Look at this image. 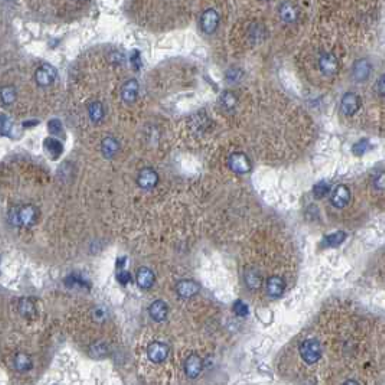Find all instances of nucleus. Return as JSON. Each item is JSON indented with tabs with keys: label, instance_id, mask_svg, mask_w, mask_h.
Masks as SVG:
<instances>
[{
	"label": "nucleus",
	"instance_id": "f257e3e1",
	"mask_svg": "<svg viewBox=\"0 0 385 385\" xmlns=\"http://www.w3.org/2000/svg\"><path fill=\"white\" fill-rule=\"evenodd\" d=\"M300 355L306 364H316L322 358V345L316 339H308L300 345Z\"/></svg>",
	"mask_w": 385,
	"mask_h": 385
},
{
	"label": "nucleus",
	"instance_id": "f03ea898",
	"mask_svg": "<svg viewBox=\"0 0 385 385\" xmlns=\"http://www.w3.org/2000/svg\"><path fill=\"white\" fill-rule=\"evenodd\" d=\"M38 220V212L34 206L28 205L20 208L19 211L10 212V222L14 225H22V226H32L35 225Z\"/></svg>",
	"mask_w": 385,
	"mask_h": 385
},
{
	"label": "nucleus",
	"instance_id": "7ed1b4c3",
	"mask_svg": "<svg viewBox=\"0 0 385 385\" xmlns=\"http://www.w3.org/2000/svg\"><path fill=\"white\" fill-rule=\"evenodd\" d=\"M360 108V96H356L355 92H346L342 100H340V110L344 112V116H354L356 114Z\"/></svg>",
	"mask_w": 385,
	"mask_h": 385
},
{
	"label": "nucleus",
	"instance_id": "20e7f679",
	"mask_svg": "<svg viewBox=\"0 0 385 385\" xmlns=\"http://www.w3.org/2000/svg\"><path fill=\"white\" fill-rule=\"evenodd\" d=\"M230 168L238 174H246L251 170V162L244 153H232L230 158Z\"/></svg>",
	"mask_w": 385,
	"mask_h": 385
},
{
	"label": "nucleus",
	"instance_id": "39448f33",
	"mask_svg": "<svg viewBox=\"0 0 385 385\" xmlns=\"http://www.w3.org/2000/svg\"><path fill=\"white\" fill-rule=\"evenodd\" d=\"M319 68L326 76H334L338 72V68H339L338 58L332 52H324L319 58Z\"/></svg>",
	"mask_w": 385,
	"mask_h": 385
},
{
	"label": "nucleus",
	"instance_id": "423d86ee",
	"mask_svg": "<svg viewBox=\"0 0 385 385\" xmlns=\"http://www.w3.org/2000/svg\"><path fill=\"white\" fill-rule=\"evenodd\" d=\"M56 70L52 65H42L35 74L36 82L40 87H50L56 81Z\"/></svg>",
	"mask_w": 385,
	"mask_h": 385
},
{
	"label": "nucleus",
	"instance_id": "0eeeda50",
	"mask_svg": "<svg viewBox=\"0 0 385 385\" xmlns=\"http://www.w3.org/2000/svg\"><path fill=\"white\" fill-rule=\"evenodd\" d=\"M371 72H372V65L368 60H358L352 66V76L358 82H365L366 80H370Z\"/></svg>",
	"mask_w": 385,
	"mask_h": 385
},
{
	"label": "nucleus",
	"instance_id": "6e6552de",
	"mask_svg": "<svg viewBox=\"0 0 385 385\" xmlns=\"http://www.w3.org/2000/svg\"><path fill=\"white\" fill-rule=\"evenodd\" d=\"M158 182H159V176H158V174H156L153 169H150V168L142 169L140 174H138V178H137L138 186L142 188V189H146V190L153 189V188L158 185Z\"/></svg>",
	"mask_w": 385,
	"mask_h": 385
},
{
	"label": "nucleus",
	"instance_id": "1a4fd4ad",
	"mask_svg": "<svg viewBox=\"0 0 385 385\" xmlns=\"http://www.w3.org/2000/svg\"><path fill=\"white\" fill-rule=\"evenodd\" d=\"M330 202H332V205L335 208H339V210L348 206L349 202H350V190H349V188L345 186V185H339L332 192Z\"/></svg>",
	"mask_w": 385,
	"mask_h": 385
},
{
	"label": "nucleus",
	"instance_id": "9d476101",
	"mask_svg": "<svg viewBox=\"0 0 385 385\" xmlns=\"http://www.w3.org/2000/svg\"><path fill=\"white\" fill-rule=\"evenodd\" d=\"M148 356L153 364H160L169 356V348L162 342H152L148 349Z\"/></svg>",
	"mask_w": 385,
	"mask_h": 385
},
{
	"label": "nucleus",
	"instance_id": "9b49d317",
	"mask_svg": "<svg viewBox=\"0 0 385 385\" xmlns=\"http://www.w3.org/2000/svg\"><path fill=\"white\" fill-rule=\"evenodd\" d=\"M218 24H220V16L218 13L215 12L214 9H208L205 12L202 13V18H200V26H202V30L205 34H214L218 28Z\"/></svg>",
	"mask_w": 385,
	"mask_h": 385
},
{
	"label": "nucleus",
	"instance_id": "f8f14e48",
	"mask_svg": "<svg viewBox=\"0 0 385 385\" xmlns=\"http://www.w3.org/2000/svg\"><path fill=\"white\" fill-rule=\"evenodd\" d=\"M204 371V360H200L198 355H190L185 360V372L190 380H196L199 375Z\"/></svg>",
	"mask_w": 385,
	"mask_h": 385
},
{
	"label": "nucleus",
	"instance_id": "ddd939ff",
	"mask_svg": "<svg viewBox=\"0 0 385 385\" xmlns=\"http://www.w3.org/2000/svg\"><path fill=\"white\" fill-rule=\"evenodd\" d=\"M266 290H267V294L270 298H280L284 293V290H286V282L282 277H278V276H273V277H270L267 280Z\"/></svg>",
	"mask_w": 385,
	"mask_h": 385
},
{
	"label": "nucleus",
	"instance_id": "4468645a",
	"mask_svg": "<svg viewBox=\"0 0 385 385\" xmlns=\"http://www.w3.org/2000/svg\"><path fill=\"white\" fill-rule=\"evenodd\" d=\"M122 98L127 104H133L137 100V96H138V82L136 80H130L123 84L122 87Z\"/></svg>",
	"mask_w": 385,
	"mask_h": 385
},
{
	"label": "nucleus",
	"instance_id": "2eb2a0df",
	"mask_svg": "<svg viewBox=\"0 0 385 385\" xmlns=\"http://www.w3.org/2000/svg\"><path fill=\"white\" fill-rule=\"evenodd\" d=\"M176 292L182 298H190L198 293L199 286L192 280H182L180 283H178Z\"/></svg>",
	"mask_w": 385,
	"mask_h": 385
},
{
	"label": "nucleus",
	"instance_id": "dca6fc26",
	"mask_svg": "<svg viewBox=\"0 0 385 385\" xmlns=\"http://www.w3.org/2000/svg\"><path fill=\"white\" fill-rule=\"evenodd\" d=\"M168 304L163 300H156L154 303H152V306L149 308V313L153 320L156 322H163L168 318Z\"/></svg>",
	"mask_w": 385,
	"mask_h": 385
},
{
	"label": "nucleus",
	"instance_id": "f3484780",
	"mask_svg": "<svg viewBox=\"0 0 385 385\" xmlns=\"http://www.w3.org/2000/svg\"><path fill=\"white\" fill-rule=\"evenodd\" d=\"M136 278L138 287H142L143 290H149L150 287L154 284V273L148 267L138 268Z\"/></svg>",
	"mask_w": 385,
	"mask_h": 385
},
{
	"label": "nucleus",
	"instance_id": "a211bd4d",
	"mask_svg": "<svg viewBox=\"0 0 385 385\" xmlns=\"http://www.w3.org/2000/svg\"><path fill=\"white\" fill-rule=\"evenodd\" d=\"M280 16L286 24H292L294 20H298V8L292 3H283L280 8Z\"/></svg>",
	"mask_w": 385,
	"mask_h": 385
},
{
	"label": "nucleus",
	"instance_id": "6ab92c4d",
	"mask_svg": "<svg viewBox=\"0 0 385 385\" xmlns=\"http://www.w3.org/2000/svg\"><path fill=\"white\" fill-rule=\"evenodd\" d=\"M101 148H102V153H104V156H106L107 159L114 158V156L117 154L118 149H120L118 142H117L114 137H107V138H104Z\"/></svg>",
	"mask_w": 385,
	"mask_h": 385
},
{
	"label": "nucleus",
	"instance_id": "aec40b11",
	"mask_svg": "<svg viewBox=\"0 0 385 385\" xmlns=\"http://www.w3.org/2000/svg\"><path fill=\"white\" fill-rule=\"evenodd\" d=\"M13 364H14V368H16L19 372L30 371V370H32V366H34L30 356H29V355H26V354H18V355L14 356Z\"/></svg>",
	"mask_w": 385,
	"mask_h": 385
},
{
	"label": "nucleus",
	"instance_id": "412c9836",
	"mask_svg": "<svg viewBox=\"0 0 385 385\" xmlns=\"http://www.w3.org/2000/svg\"><path fill=\"white\" fill-rule=\"evenodd\" d=\"M345 240H346V232L345 231H338V232H334V234L326 236L323 240V246L324 247H338L342 242H345Z\"/></svg>",
	"mask_w": 385,
	"mask_h": 385
},
{
	"label": "nucleus",
	"instance_id": "4be33fe9",
	"mask_svg": "<svg viewBox=\"0 0 385 385\" xmlns=\"http://www.w3.org/2000/svg\"><path fill=\"white\" fill-rule=\"evenodd\" d=\"M44 146H45V150L50 153L52 158H58V156H61V153H62V144H61V142H58L56 138H46L45 142H44Z\"/></svg>",
	"mask_w": 385,
	"mask_h": 385
},
{
	"label": "nucleus",
	"instance_id": "5701e85b",
	"mask_svg": "<svg viewBox=\"0 0 385 385\" xmlns=\"http://www.w3.org/2000/svg\"><path fill=\"white\" fill-rule=\"evenodd\" d=\"M88 114H90V118L94 122V123H100L102 118H104V108H102V104L98 102V101H94L88 106Z\"/></svg>",
	"mask_w": 385,
	"mask_h": 385
},
{
	"label": "nucleus",
	"instance_id": "b1692460",
	"mask_svg": "<svg viewBox=\"0 0 385 385\" xmlns=\"http://www.w3.org/2000/svg\"><path fill=\"white\" fill-rule=\"evenodd\" d=\"M19 312L26 316V318H30V316H34L35 313H36V306H35V303L32 302V300H29V298H24V300H20V303H19Z\"/></svg>",
	"mask_w": 385,
	"mask_h": 385
},
{
	"label": "nucleus",
	"instance_id": "393cba45",
	"mask_svg": "<svg viewBox=\"0 0 385 385\" xmlns=\"http://www.w3.org/2000/svg\"><path fill=\"white\" fill-rule=\"evenodd\" d=\"M91 355L96 360H102L108 355V348L104 342H97L91 346Z\"/></svg>",
	"mask_w": 385,
	"mask_h": 385
},
{
	"label": "nucleus",
	"instance_id": "a878e982",
	"mask_svg": "<svg viewBox=\"0 0 385 385\" xmlns=\"http://www.w3.org/2000/svg\"><path fill=\"white\" fill-rule=\"evenodd\" d=\"M246 283H247V286L251 288V290H254V288H258L261 286V276L257 272H254V270H251L248 273L246 274Z\"/></svg>",
	"mask_w": 385,
	"mask_h": 385
},
{
	"label": "nucleus",
	"instance_id": "bb28decb",
	"mask_svg": "<svg viewBox=\"0 0 385 385\" xmlns=\"http://www.w3.org/2000/svg\"><path fill=\"white\" fill-rule=\"evenodd\" d=\"M221 104H222V107H225L226 110H232L236 106V94L231 92V91H225L224 94L221 96Z\"/></svg>",
	"mask_w": 385,
	"mask_h": 385
},
{
	"label": "nucleus",
	"instance_id": "cd10ccee",
	"mask_svg": "<svg viewBox=\"0 0 385 385\" xmlns=\"http://www.w3.org/2000/svg\"><path fill=\"white\" fill-rule=\"evenodd\" d=\"M371 149V142L368 140V138H362V140H360L358 143H355L354 144V148H352V150H354V154H356V156H362V154H365L368 150Z\"/></svg>",
	"mask_w": 385,
	"mask_h": 385
},
{
	"label": "nucleus",
	"instance_id": "c85d7f7f",
	"mask_svg": "<svg viewBox=\"0 0 385 385\" xmlns=\"http://www.w3.org/2000/svg\"><path fill=\"white\" fill-rule=\"evenodd\" d=\"M329 192H330V185L328 182H319L313 188V195L318 199L324 198Z\"/></svg>",
	"mask_w": 385,
	"mask_h": 385
},
{
	"label": "nucleus",
	"instance_id": "c756f323",
	"mask_svg": "<svg viewBox=\"0 0 385 385\" xmlns=\"http://www.w3.org/2000/svg\"><path fill=\"white\" fill-rule=\"evenodd\" d=\"M16 98V90L13 87H3L2 88V101L4 106L12 104Z\"/></svg>",
	"mask_w": 385,
	"mask_h": 385
},
{
	"label": "nucleus",
	"instance_id": "7c9ffc66",
	"mask_svg": "<svg viewBox=\"0 0 385 385\" xmlns=\"http://www.w3.org/2000/svg\"><path fill=\"white\" fill-rule=\"evenodd\" d=\"M234 312H236V314H238V316H247V314H248V306H247L244 302L238 300V302L234 303Z\"/></svg>",
	"mask_w": 385,
	"mask_h": 385
},
{
	"label": "nucleus",
	"instance_id": "2f4dec72",
	"mask_svg": "<svg viewBox=\"0 0 385 385\" xmlns=\"http://www.w3.org/2000/svg\"><path fill=\"white\" fill-rule=\"evenodd\" d=\"M241 76H242V71H241V70H238V68H234V70L228 71V74H226V80H228L230 82H236Z\"/></svg>",
	"mask_w": 385,
	"mask_h": 385
},
{
	"label": "nucleus",
	"instance_id": "473e14b6",
	"mask_svg": "<svg viewBox=\"0 0 385 385\" xmlns=\"http://www.w3.org/2000/svg\"><path fill=\"white\" fill-rule=\"evenodd\" d=\"M374 188L376 190H385V174H380L374 179Z\"/></svg>",
	"mask_w": 385,
	"mask_h": 385
},
{
	"label": "nucleus",
	"instance_id": "72a5a7b5",
	"mask_svg": "<svg viewBox=\"0 0 385 385\" xmlns=\"http://www.w3.org/2000/svg\"><path fill=\"white\" fill-rule=\"evenodd\" d=\"M50 132L52 134H60L61 132H62V124H61V122H58V120H52L50 122Z\"/></svg>",
	"mask_w": 385,
	"mask_h": 385
},
{
	"label": "nucleus",
	"instance_id": "f704fd0d",
	"mask_svg": "<svg viewBox=\"0 0 385 385\" xmlns=\"http://www.w3.org/2000/svg\"><path fill=\"white\" fill-rule=\"evenodd\" d=\"M9 128H12V122L6 117V116H3L2 117V133L4 134V136H8L9 134Z\"/></svg>",
	"mask_w": 385,
	"mask_h": 385
},
{
	"label": "nucleus",
	"instance_id": "c9c22d12",
	"mask_svg": "<svg viewBox=\"0 0 385 385\" xmlns=\"http://www.w3.org/2000/svg\"><path fill=\"white\" fill-rule=\"evenodd\" d=\"M117 280L122 284H127V283H130V274L127 273V272H118L117 273Z\"/></svg>",
	"mask_w": 385,
	"mask_h": 385
},
{
	"label": "nucleus",
	"instance_id": "e433bc0d",
	"mask_svg": "<svg viewBox=\"0 0 385 385\" xmlns=\"http://www.w3.org/2000/svg\"><path fill=\"white\" fill-rule=\"evenodd\" d=\"M378 91H380V94L381 96H384L385 97V74L380 78V81H378Z\"/></svg>",
	"mask_w": 385,
	"mask_h": 385
},
{
	"label": "nucleus",
	"instance_id": "4c0bfd02",
	"mask_svg": "<svg viewBox=\"0 0 385 385\" xmlns=\"http://www.w3.org/2000/svg\"><path fill=\"white\" fill-rule=\"evenodd\" d=\"M132 64H133V66H134V68H138V66H140V55H138L137 52H134V54H133Z\"/></svg>",
	"mask_w": 385,
	"mask_h": 385
},
{
	"label": "nucleus",
	"instance_id": "58836bf2",
	"mask_svg": "<svg viewBox=\"0 0 385 385\" xmlns=\"http://www.w3.org/2000/svg\"><path fill=\"white\" fill-rule=\"evenodd\" d=\"M344 385H360L356 381H346Z\"/></svg>",
	"mask_w": 385,
	"mask_h": 385
}]
</instances>
